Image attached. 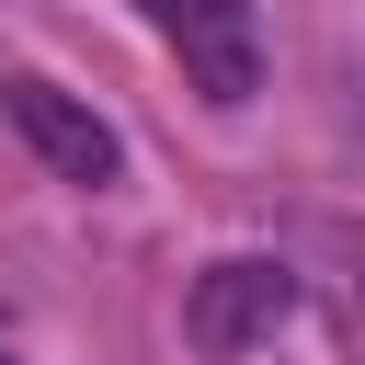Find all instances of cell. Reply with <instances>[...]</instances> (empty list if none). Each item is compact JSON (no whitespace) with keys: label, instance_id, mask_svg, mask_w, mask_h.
<instances>
[{"label":"cell","instance_id":"cell-1","mask_svg":"<svg viewBox=\"0 0 365 365\" xmlns=\"http://www.w3.org/2000/svg\"><path fill=\"white\" fill-rule=\"evenodd\" d=\"M137 11H148V34L171 46L182 91H205L217 114H240V103L262 91V23H251V0H137Z\"/></svg>","mask_w":365,"mask_h":365},{"label":"cell","instance_id":"cell-2","mask_svg":"<svg viewBox=\"0 0 365 365\" xmlns=\"http://www.w3.org/2000/svg\"><path fill=\"white\" fill-rule=\"evenodd\" d=\"M285 319H297V274H285L274 251H228V262H205L194 297H182V331H194L205 354H262Z\"/></svg>","mask_w":365,"mask_h":365},{"label":"cell","instance_id":"cell-3","mask_svg":"<svg viewBox=\"0 0 365 365\" xmlns=\"http://www.w3.org/2000/svg\"><path fill=\"white\" fill-rule=\"evenodd\" d=\"M0 103H11V125H23V148H34V160H46L57 182H80V194H103V182L125 171V137H114V125H103V114H91L80 91H57V80H11Z\"/></svg>","mask_w":365,"mask_h":365}]
</instances>
